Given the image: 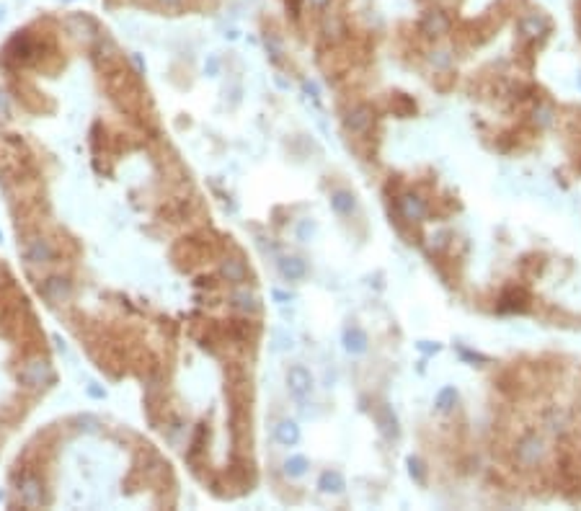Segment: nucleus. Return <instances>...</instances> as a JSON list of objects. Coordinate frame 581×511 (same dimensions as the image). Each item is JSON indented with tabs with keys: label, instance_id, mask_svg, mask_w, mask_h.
<instances>
[{
	"label": "nucleus",
	"instance_id": "1",
	"mask_svg": "<svg viewBox=\"0 0 581 511\" xmlns=\"http://www.w3.org/2000/svg\"><path fill=\"white\" fill-rule=\"evenodd\" d=\"M545 455H548L545 439L540 437V434H535V431H529V434H525V437H519L517 444H514V462L525 470L540 468V465L545 462Z\"/></svg>",
	"mask_w": 581,
	"mask_h": 511
},
{
	"label": "nucleus",
	"instance_id": "2",
	"mask_svg": "<svg viewBox=\"0 0 581 511\" xmlns=\"http://www.w3.org/2000/svg\"><path fill=\"white\" fill-rule=\"evenodd\" d=\"M52 380H54V370H52V364H50V359H44V356H34V359H29V362L19 370V383L26 385V387H32V390H36V387H47Z\"/></svg>",
	"mask_w": 581,
	"mask_h": 511
},
{
	"label": "nucleus",
	"instance_id": "3",
	"mask_svg": "<svg viewBox=\"0 0 581 511\" xmlns=\"http://www.w3.org/2000/svg\"><path fill=\"white\" fill-rule=\"evenodd\" d=\"M23 253H26L29 264H34V266H47V264H52L54 261V245H52V240L44 238V235H32V238L26 240Z\"/></svg>",
	"mask_w": 581,
	"mask_h": 511
},
{
	"label": "nucleus",
	"instance_id": "4",
	"mask_svg": "<svg viewBox=\"0 0 581 511\" xmlns=\"http://www.w3.org/2000/svg\"><path fill=\"white\" fill-rule=\"evenodd\" d=\"M42 295L52 305H63V302H67V299L73 297V282L67 277H50L42 284Z\"/></svg>",
	"mask_w": 581,
	"mask_h": 511
},
{
	"label": "nucleus",
	"instance_id": "5",
	"mask_svg": "<svg viewBox=\"0 0 581 511\" xmlns=\"http://www.w3.org/2000/svg\"><path fill=\"white\" fill-rule=\"evenodd\" d=\"M287 387H289V393L295 395L297 400H305L307 395H310V390H313V377H310V372H307L303 364L289 367V372H287Z\"/></svg>",
	"mask_w": 581,
	"mask_h": 511
},
{
	"label": "nucleus",
	"instance_id": "6",
	"mask_svg": "<svg viewBox=\"0 0 581 511\" xmlns=\"http://www.w3.org/2000/svg\"><path fill=\"white\" fill-rule=\"evenodd\" d=\"M65 29L73 34L78 42H94L96 36H98V29H96L94 19H91V16H85V13H75V16H67Z\"/></svg>",
	"mask_w": 581,
	"mask_h": 511
},
{
	"label": "nucleus",
	"instance_id": "7",
	"mask_svg": "<svg viewBox=\"0 0 581 511\" xmlns=\"http://www.w3.org/2000/svg\"><path fill=\"white\" fill-rule=\"evenodd\" d=\"M19 496H21L23 506H29V509L42 506V501H44L42 480L36 478V475H32V473H26L21 478V483H19Z\"/></svg>",
	"mask_w": 581,
	"mask_h": 511
},
{
	"label": "nucleus",
	"instance_id": "8",
	"mask_svg": "<svg viewBox=\"0 0 581 511\" xmlns=\"http://www.w3.org/2000/svg\"><path fill=\"white\" fill-rule=\"evenodd\" d=\"M548 32H550V21L542 16V13H527V16L519 19V34H522L525 39L538 42V39H542Z\"/></svg>",
	"mask_w": 581,
	"mask_h": 511
},
{
	"label": "nucleus",
	"instance_id": "9",
	"mask_svg": "<svg viewBox=\"0 0 581 511\" xmlns=\"http://www.w3.org/2000/svg\"><path fill=\"white\" fill-rule=\"evenodd\" d=\"M372 122H375V111H372L367 104H360V106H354L351 111L347 114V119H344V124H347L349 132H354V135H364V132H370Z\"/></svg>",
	"mask_w": 581,
	"mask_h": 511
},
{
	"label": "nucleus",
	"instance_id": "10",
	"mask_svg": "<svg viewBox=\"0 0 581 511\" xmlns=\"http://www.w3.org/2000/svg\"><path fill=\"white\" fill-rule=\"evenodd\" d=\"M450 26H452V21H450V16L444 11H429L424 13L421 19V32L426 34V36H432V39H439V36H444V34H450Z\"/></svg>",
	"mask_w": 581,
	"mask_h": 511
},
{
	"label": "nucleus",
	"instance_id": "11",
	"mask_svg": "<svg viewBox=\"0 0 581 511\" xmlns=\"http://www.w3.org/2000/svg\"><path fill=\"white\" fill-rule=\"evenodd\" d=\"M401 214L408 220V223H424L426 217V202H424L419 194H403L401 196Z\"/></svg>",
	"mask_w": 581,
	"mask_h": 511
},
{
	"label": "nucleus",
	"instance_id": "12",
	"mask_svg": "<svg viewBox=\"0 0 581 511\" xmlns=\"http://www.w3.org/2000/svg\"><path fill=\"white\" fill-rule=\"evenodd\" d=\"M230 302L232 308L241 310V313H259V297L248 287H243V284H238L230 292Z\"/></svg>",
	"mask_w": 581,
	"mask_h": 511
},
{
	"label": "nucleus",
	"instance_id": "13",
	"mask_svg": "<svg viewBox=\"0 0 581 511\" xmlns=\"http://www.w3.org/2000/svg\"><path fill=\"white\" fill-rule=\"evenodd\" d=\"M279 274L289 282H297L307 274V264L300 258V255H282L279 258Z\"/></svg>",
	"mask_w": 581,
	"mask_h": 511
},
{
	"label": "nucleus",
	"instance_id": "14",
	"mask_svg": "<svg viewBox=\"0 0 581 511\" xmlns=\"http://www.w3.org/2000/svg\"><path fill=\"white\" fill-rule=\"evenodd\" d=\"M220 274L230 284H243L245 279H248V269H245V264L241 258H225L220 266Z\"/></svg>",
	"mask_w": 581,
	"mask_h": 511
},
{
	"label": "nucleus",
	"instance_id": "15",
	"mask_svg": "<svg viewBox=\"0 0 581 511\" xmlns=\"http://www.w3.org/2000/svg\"><path fill=\"white\" fill-rule=\"evenodd\" d=\"M367 343H370V339H367V333L360 326H347V330H344V346H347L349 354L367 352Z\"/></svg>",
	"mask_w": 581,
	"mask_h": 511
},
{
	"label": "nucleus",
	"instance_id": "16",
	"mask_svg": "<svg viewBox=\"0 0 581 511\" xmlns=\"http://www.w3.org/2000/svg\"><path fill=\"white\" fill-rule=\"evenodd\" d=\"M274 437L282 447H295L300 442V429H297L295 421H279L274 429Z\"/></svg>",
	"mask_w": 581,
	"mask_h": 511
},
{
	"label": "nucleus",
	"instance_id": "17",
	"mask_svg": "<svg viewBox=\"0 0 581 511\" xmlns=\"http://www.w3.org/2000/svg\"><path fill=\"white\" fill-rule=\"evenodd\" d=\"M318 488L323 490V493H341V490L347 488V480H344V475L338 470H326L318 478Z\"/></svg>",
	"mask_w": 581,
	"mask_h": 511
},
{
	"label": "nucleus",
	"instance_id": "18",
	"mask_svg": "<svg viewBox=\"0 0 581 511\" xmlns=\"http://www.w3.org/2000/svg\"><path fill=\"white\" fill-rule=\"evenodd\" d=\"M331 207H333V212L336 214H351L354 212V207H357V202H354L351 192L338 189V192L331 194Z\"/></svg>",
	"mask_w": 581,
	"mask_h": 511
},
{
	"label": "nucleus",
	"instance_id": "19",
	"mask_svg": "<svg viewBox=\"0 0 581 511\" xmlns=\"http://www.w3.org/2000/svg\"><path fill=\"white\" fill-rule=\"evenodd\" d=\"M323 34H326L331 42H338V39L347 34V26H344V21H341V16L328 13L326 19H323Z\"/></svg>",
	"mask_w": 581,
	"mask_h": 511
},
{
	"label": "nucleus",
	"instance_id": "20",
	"mask_svg": "<svg viewBox=\"0 0 581 511\" xmlns=\"http://www.w3.org/2000/svg\"><path fill=\"white\" fill-rule=\"evenodd\" d=\"M307 470V459L303 457V455H295V457H287L285 462V473L289 475V478H300V475H305Z\"/></svg>",
	"mask_w": 581,
	"mask_h": 511
},
{
	"label": "nucleus",
	"instance_id": "21",
	"mask_svg": "<svg viewBox=\"0 0 581 511\" xmlns=\"http://www.w3.org/2000/svg\"><path fill=\"white\" fill-rule=\"evenodd\" d=\"M96 52H98V57L101 60H114L116 57V44L109 39V36H96Z\"/></svg>",
	"mask_w": 581,
	"mask_h": 511
},
{
	"label": "nucleus",
	"instance_id": "22",
	"mask_svg": "<svg viewBox=\"0 0 581 511\" xmlns=\"http://www.w3.org/2000/svg\"><path fill=\"white\" fill-rule=\"evenodd\" d=\"M429 63H432L437 70H447V67L452 65V54L447 52V49H434V52L429 54Z\"/></svg>",
	"mask_w": 581,
	"mask_h": 511
},
{
	"label": "nucleus",
	"instance_id": "23",
	"mask_svg": "<svg viewBox=\"0 0 581 511\" xmlns=\"http://www.w3.org/2000/svg\"><path fill=\"white\" fill-rule=\"evenodd\" d=\"M454 400H457L454 387H444L442 393L437 395V408H439V411H450V408L454 405Z\"/></svg>",
	"mask_w": 581,
	"mask_h": 511
},
{
	"label": "nucleus",
	"instance_id": "24",
	"mask_svg": "<svg viewBox=\"0 0 581 511\" xmlns=\"http://www.w3.org/2000/svg\"><path fill=\"white\" fill-rule=\"evenodd\" d=\"M550 122H553V109H550L548 104H542V106L535 109V124H538V127H548Z\"/></svg>",
	"mask_w": 581,
	"mask_h": 511
},
{
	"label": "nucleus",
	"instance_id": "25",
	"mask_svg": "<svg viewBox=\"0 0 581 511\" xmlns=\"http://www.w3.org/2000/svg\"><path fill=\"white\" fill-rule=\"evenodd\" d=\"M78 429L80 431H96L98 429V418L96 416H80L78 418Z\"/></svg>",
	"mask_w": 581,
	"mask_h": 511
},
{
	"label": "nucleus",
	"instance_id": "26",
	"mask_svg": "<svg viewBox=\"0 0 581 511\" xmlns=\"http://www.w3.org/2000/svg\"><path fill=\"white\" fill-rule=\"evenodd\" d=\"M266 49L272 52V57H282V42L276 39L274 34H266Z\"/></svg>",
	"mask_w": 581,
	"mask_h": 511
},
{
	"label": "nucleus",
	"instance_id": "27",
	"mask_svg": "<svg viewBox=\"0 0 581 511\" xmlns=\"http://www.w3.org/2000/svg\"><path fill=\"white\" fill-rule=\"evenodd\" d=\"M331 3H333V0H305V5L307 8H313V11H326Z\"/></svg>",
	"mask_w": 581,
	"mask_h": 511
},
{
	"label": "nucleus",
	"instance_id": "28",
	"mask_svg": "<svg viewBox=\"0 0 581 511\" xmlns=\"http://www.w3.org/2000/svg\"><path fill=\"white\" fill-rule=\"evenodd\" d=\"M313 230H316V225H313V223H303V225H300V227H297L300 240H307V235H313Z\"/></svg>",
	"mask_w": 581,
	"mask_h": 511
},
{
	"label": "nucleus",
	"instance_id": "29",
	"mask_svg": "<svg viewBox=\"0 0 581 511\" xmlns=\"http://www.w3.org/2000/svg\"><path fill=\"white\" fill-rule=\"evenodd\" d=\"M408 468H411V475L416 480H421L424 478V470H421V462H419V459H408Z\"/></svg>",
	"mask_w": 581,
	"mask_h": 511
},
{
	"label": "nucleus",
	"instance_id": "30",
	"mask_svg": "<svg viewBox=\"0 0 581 511\" xmlns=\"http://www.w3.org/2000/svg\"><path fill=\"white\" fill-rule=\"evenodd\" d=\"M217 67H220L217 57H210V60L204 63V70H207V75H217Z\"/></svg>",
	"mask_w": 581,
	"mask_h": 511
},
{
	"label": "nucleus",
	"instance_id": "31",
	"mask_svg": "<svg viewBox=\"0 0 581 511\" xmlns=\"http://www.w3.org/2000/svg\"><path fill=\"white\" fill-rule=\"evenodd\" d=\"M160 5H166V8H179L184 0H158Z\"/></svg>",
	"mask_w": 581,
	"mask_h": 511
},
{
	"label": "nucleus",
	"instance_id": "32",
	"mask_svg": "<svg viewBox=\"0 0 581 511\" xmlns=\"http://www.w3.org/2000/svg\"><path fill=\"white\" fill-rule=\"evenodd\" d=\"M88 393L94 395V398H104V390H98V387H94V385L88 387Z\"/></svg>",
	"mask_w": 581,
	"mask_h": 511
},
{
	"label": "nucleus",
	"instance_id": "33",
	"mask_svg": "<svg viewBox=\"0 0 581 511\" xmlns=\"http://www.w3.org/2000/svg\"><path fill=\"white\" fill-rule=\"evenodd\" d=\"M0 111H8V98H6V93H0Z\"/></svg>",
	"mask_w": 581,
	"mask_h": 511
},
{
	"label": "nucleus",
	"instance_id": "34",
	"mask_svg": "<svg viewBox=\"0 0 581 511\" xmlns=\"http://www.w3.org/2000/svg\"><path fill=\"white\" fill-rule=\"evenodd\" d=\"M0 240H3V233H0Z\"/></svg>",
	"mask_w": 581,
	"mask_h": 511
}]
</instances>
